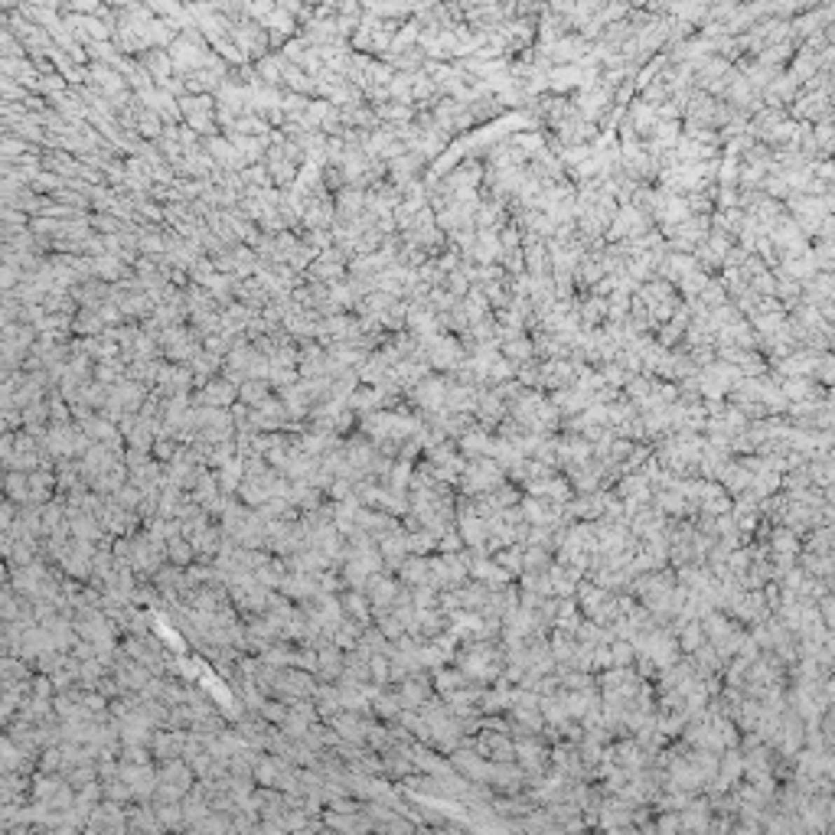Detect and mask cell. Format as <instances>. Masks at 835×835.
Returning <instances> with one entry per match:
<instances>
[{
	"label": "cell",
	"instance_id": "cell-1",
	"mask_svg": "<svg viewBox=\"0 0 835 835\" xmlns=\"http://www.w3.org/2000/svg\"><path fill=\"white\" fill-rule=\"evenodd\" d=\"M151 754L157 760H170V757H183V744H186V734L180 728H170V731H157L151 740Z\"/></svg>",
	"mask_w": 835,
	"mask_h": 835
},
{
	"label": "cell",
	"instance_id": "cell-2",
	"mask_svg": "<svg viewBox=\"0 0 835 835\" xmlns=\"http://www.w3.org/2000/svg\"><path fill=\"white\" fill-rule=\"evenodd\" d=\"M444 395H447L444 379H427L421 385H415V401L427 411H444Z\"/></svg>",
	"mask_w": 835,
	"mask_h": 835
},
{
	"label": "cell",
	"instance_id": "cell-3",
	"mask_svg": "<svg viewBox=\"0 0 835 835\" xmlns=\"http://www.w3.org/2000/svg\"><path fill=\"white\" fill-rule=\"evenodd\" d=\"M340 607H343V614H350L356 623H362V626H369V620H372V607L366 604V594L362 591H346L340 598Z\"/></svg>",
	"mask_w": 835,
	"mask_h": 835
},
{
	"label": "cell",
	"instance_id": "cell-4",
	"mask_svg": "<svg viewBox=\"0 0 835 835\" xmlns=\"http://www.w3.org/2000/svg\"><path fill=\"white\" fill-rule=\"evenodd\" d=\"M242 476H245V460H242V457H238V460L232 457L228 464H222V467L216 470L219 493H226V496H228V493H235V486L242 483Z\"/></svg>",
	"mask_w": 835,
	"mask_h": 835
},
{
	"label": "cell",
	"instance_id": "cell-5",
	"mask_svg": "<svg viewBox=\"0 0 835 835\" xmlns=\"http://www.w3.org/2000/svg\"><path fill=\"white\" fill-rule=\"evenodd\" d=\"M310 698L317 702V712H320L323 718H333L336 712H343V705H340V689H336V685H317Z\"/></svg>",
	"mask_w": 835,
	"mask_h": 835
},
{
	"label": "cell",
	"instance_id": "cell-6",
	"mask_svg": "<svg viewBox=\"0 0 835 835\" xmlns=\"http://www.w3.org/2000/svg\"><path fill=\"white\" fill-rule=\"evenodd\" d=\"M796 551H799L796 532H789L787 525L773 529V535H770V555H793V558H796Z\"/></svg>",
	"mask_w": 835,
	"mask_h": 835
},
{
	"label": "cell",
	"instance_id": "cell-7",
	"mask_svg": "<svg viewBox=\"0 0 835 835\" xmlns=\"http://www.w3.org/2000/svg\"><path fill=\"white\" fill-rule=\"evenodd\" d=\"M219 496V480L216 474H209V470H200V476H196V483H193V503H212Z\"/></svg>",
	"mask_w": 835,
	"mask_h": 835
},
{
	"label": "cell",
	"instance_id": "cell-8",
	"mask_svg": "<svg viewBox=\"0 0 835 835\" xmlns=\"http://www.w3.org/2000/svg\"><path fill=\"white\" fill-rule=\"evenodd\" d=\"M464 685H470V679H467L460 669H444V665H437L434 669V689L437 692H454V689H464Z\"/></svg>",
	"mask_w": 835,
	"mask_h": 835
},
{
	"label": "cell",
	"instance_id": "cell-9",
	"mask_svg": "<svg viewBox=\"0 0 835 835\" xmlns=\"http://www.w3.org/2000/svg\"><path fill=\"white\" fill-rule=\"evenodd\" d=\"M232 399H235V385H232V382H209L206 392L200 395V401H209L212 408H222V405H228Z\"/></svg>",
	"mask_w": 835,
	"mask_h": 835
},
{
	"label": "cell",
	"instance_id": "cell-10",
	"mask_svg": "<svg viewBox=\"0 0 835 835\" xmlns=\"http://www.w3.org/2000/svg\"><path fill=\"white\" fill-rule=\"evenodd\" d=\"M193 555H196V551H193L190 539H183V535H173V539L167 541V558H170V565H177V568L190 565Z\"/></svg>",
	"mask_w": 835,
	"mask_h": 835
},
{
	"label": "cell",
	"instance_id": "cell-11",
	"mask_svg": "<svg viewBox=\"0 0 835 835\" xmlns=\"http://www.w3.org/2000/svg\"><path fill=\"white\" fill-rule=\"evenodd\" d=\"M522 541H516V545H506V548H499L496 551V561L503 565L509 574H522Z\"/></svg>",
	"mask_w": 835,
	"mask_h": 835
},
{
	"label": "cell",
	"instance_id": "cell-12",
	"mask_svg": "<svg viewBox=\"0 0 835 835\" xmlns=\"http://www.w3.org/2000/svg\"><path fill=\"white\" fill-rule=\"evenodd\" d=\"M636 659V649H633V643L630 640H620V636H614L610 640V665H630Z\"/></svg>",
	"mask_w": 835,
	"mask_h": 835
},
{
	"label": "cell",
	"instance_id": "cell-13",
	"mask_svg": "<svg viewBox=\"0 0 835 835\" xmlns=\"http://www.w3.org/2000/svg\"><path fill=\"white\" fill-rule=\"evenodd\" d=\"M111 496H114V503L121 506V509H137V506H141V499H144V493H141V486H134V483H127V480H124V483L118 486V490H114Z\"/></svg>",
	"mask_w": 835,
	"mask_h": 835
},
{
	"label": "cell",
	"instance_id": "cell-14",
	"mask_svg": "<svg viewBox=\"0 0 835 835\" xmlns=\"http://www.w3.org/2000/svg\"><path fill=\"white\" fill-rule=\"evenodd\" d=\"M4 490L10 493V499H17V503H23L27 499V493H29V480H27V474L23 470H13V474L4 480Z\"/></svg>",
	"mask_w": 835,
	"mask_h": 835
},
{
	"label": "cell",
	"instance_id": "cell-15",
	"mask_svg": "<svg viewBox=\"0 0 835 835\" xmlns=\"http://www.w3.org/2000/svg\"><path fill=\"white\" fill-rule=\"evenodd\" d=\"M434 545H437V535H431L427 529L408 532V555H427Z\"/></svg>",
	"mask_w": 835,
	"mask_h": 835
},
{
	"label": "cell",
	"instance_id": "cell-16",
	"mask_svg": "<svg viewBox=\"0 0 835 835\" xmlns=\"http://www.w3.org/2000/svg\"><path fill=\"white\" fill-rule=\"evenodd\" d=\"M238 395H242V401H245V405L258 408L261 401H268V385H265V382L251 379V382H245V385H242V392H238Z\"/></svg>",
	"mask_w": 835,
	"mask_h": 835
},
{
	"label": "cell",
	"instance_id": "cell-17",
	"mask_svg": "<svg viewBox=\"0 0 835 835\" xmlns=\"http://www.w3.org/2000/svg\"><path fill=\"white\" fill-rule=\"evenodd\" d=\"M382 399H385L382 392H375V389H366V392H350V399H346V401H350L352 408L369 411V408H375V405H379Z\"/></svg>",
	"mask_w": 835,
	"mask_h": 835
},
{
	"label": "cell",
	"instance_id": "cell-18",
	"mask_svg": "<svg viewBox=\"0 0 835 835\" xmlns=\"http://www.w3.org/2000/svg\"><path fill=\"white\" fill-rule=\"evenodd\" d=\"M372 702H375V715H382V718H399V712H401L399 695H382L379 692Z\"/></svg>",
	"mask_w": 835,
	"mask_h": 835
},
{
	"label": "cell",
	"instance_id": "cell-19",
	"mask_svg": "<svg viewBox=\"0 0 835 835\" xmlns=\"http://www.w3.org/2000/svg\"><path fill=\"white\" fill-rule=\"evenodd\" d=\"M20 760H23V750L13 747V740H0V773L20 767Z\"/></svg>",
	"mask_w": 835,
	"mask_h": 835
},
{
	"label": "cell",
	"instance_id": "cell-20",
	"mask_svg": "<svg viewBox=\"0 0 835 835\" xmlns=\"http://www.w3.org/2000/svg\"><path fill=\"white\" fill-rule=\"evenodd\" d=\"M258 715H261L268 724H281V722H284V715H287V705H281V702H261Z\"/></svg>",
	"mask_w": 835,
	"mask_h": 835
},
{
	"label": "cell",
	"instance_id": "cell-21",
	"mask_svg": "<svg viewBox=\"0 0 835 835\" xmlns=\"http://www.w3.org/2000/svg\"><path fill=\"white\" fill-rule=\"evenodd\" d=\"M780 392H783L787 399H813V385H809L806 379H793V382H787V385H783Z\"/></svg>",
	"mask_w": 835,
	"mask_h": 835
},
{
	"label": "cell",
	"instance_id": "cell-22",
	"mask_svg": "<svg viewBox=\"0 0 835 835\" xmlns=\"http://www.w3.org/2000/svg\"><path fill=\"white\" fill-rule=\"evenodd\" d=\"M460 545H464V539H460V532H457V529H447L444 535H437V548H441V555L460 551Z\"/></svg>",
	"mask_w": 835,
	"mask_h": 835
},
{
	"label": "cell",
	"instance_id": "cell-23",
	"mask_svg": "<svg viewBox=\"0 0 835 835\" xmlns=\"http://www.w3.org/2000/svg\"><path fill=\"white\" fill-rule=\"evenodd\" d=\"M177 450H180V447H177V441H170V437H157V441H153V454L160 457V460H173Z\"/></svg>",
	"mask_w": 835,
	"mask_h": 835
},
{
	"label": "cell",
	"instance_id": "cell-24",
	"mask_svg": "<svg viewBox=\"0 0 835 835\" xmlns=\"http://www.w3.org/2000/svg\"><path fill=\"white\" fill-rule=\"evenodd\" d=\"M59 767H62V750H56V747L46 750V754H43V770H59Z\"/></svg>",
	"mask_w": 835,
	"mask_h": 835
},
{
	"label": "cell",
	"instance_id": "cell-25",
	"mask_svg": "<svg viewBox=\"0 0 835 835\" xmlns=\"http://www.w3.org/2000/svg\"><path fill=\"white\" fill-rule=\"evenodd\" d=\"M49 415H53V421H56V425L69 421V411H66V405H62L59 399H56V401H49Z\"/></svg>",
	"mask_w": 835,
	"mask_h": 835
},
{
	"label": "cell",
	"instance_id": "cell-26",
	"mask_svg": "<svg viewBox=\"0 0 835 835\" xmlns=\"http://www.w3.org/2000/svg\"><path fill=\"white\" fill-rule=\"evenodd\" d=\"M13 519H17V516H13V506L4 503V506H0V532H7V529H10V522H13Z\"/></svg>",
	"mask_w": 835,
	"mask_h": 835
},
{
	"label": "cell",
	"instance_id": "cell-27",
	"mask_svg": "<svg viewBox=\"0 0 835 835\" xmlns=\"http://www.w3.org/2000/svg\"><path fill=\"white\" fill-rule=\"evenodd\" d=\"M653 829H659V832H672V829H682L679 826V816H665L659 826H653Z\"/></svg>",
	"mask_w": 835,
	"mask_h": 835
}]
</instances>
